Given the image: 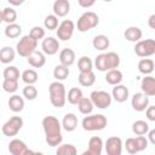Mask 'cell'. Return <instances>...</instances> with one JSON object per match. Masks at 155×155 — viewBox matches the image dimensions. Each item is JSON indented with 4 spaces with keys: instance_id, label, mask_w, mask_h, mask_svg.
Wrapping results in <instances>:
<instances>
[{
    "instance_id": "6da1fadb",
    "label": "cell",
    "mask_w": 155,
    "mask_h": 155,
    "mask_svg": "<svg viewBox=\"0 0 155 155\" xmlns=\"http://www.w3.org/2000/svg\"><path fill=\"white\" fill-rule=\"evenodd\" d=\"M42 128H44V132H45V139H46V143L54 148V147H58L59 144H62V140H63V136L61 133V130L63 128L62 127V124L59 122V120L52 115H48V116H45L42 119Z\"/></svg>"
},
{
    "instance_id": "7a4b0ae2",
    "label": "cell",
    "mask_w": 155,
    "mask_h": 155,
    "mask_svg": "<svg viewBox=\"0 0 155 155\" xmlns=\"http://www.w3.org/2000/svg\"><path fill=\"white\" fill-rule=\"evenodd\" d=\"M48 96H50V102L53 107L56 108H63L67 102V92L64 85L56 80L50 84L48 86Z\"/></svg>"
},
{
    "instance_id": "3957f363",
    "label": "cell",
    "mask_w": 155,
    "mask_h": 155,
    "mask_svg": "<svg viewBox=\"0 0 155 155\" xmlns=\"http://www.w3.org/2000/svg\"><path fill=\"white\" fill-rule=\"evenodd\" d=\"M108 124V120L104 115L102 114H92V115H87L82 119L81 121V126L85 131L92 132V131H101L103 128H105Z\"/></svg>"
},
{
    "instance_id": "277c9868",
    "label": "cell",
    "mask_w": 155,
    "mask_h": 155,
    "mask_svg": "<svg viewBox=\"0 0 155 155\" xmlns=\"http://www.w3.org/2000/svg\"><path fill=\"white\" fill-rule=\"evenodd\" d=\"M99 23V17L97 13L92 12V11H86L84 12L79 19H78V30L81 33H86L91 29H93L94 27H97Z\"/></svg>"
},
{
    "instance_id": "5b68a950",
    "label": "cell",
    "mask_w": 155,
    "mask_h": 155,
    "mask_svg": "<svg viewBox=\"0 0 155 155\" xmlns=\"http://www.w3.org/2000/svg\"><path fill=\"white\" fill-rule=\"evenodd\" d=\"M36 47H38V40L34 39L30 34L28 35H24L19 39V41L17 42V53L21 56V57H28L30 56L34 51H36Z\"/></svg>"
},
{
    "instance_id": "8992f818",
    "label": "cell",
    "mask_w": 155,
    "mask_h": 155,
    "mask_svg": "<svg viewBox=\"0 0 155 155\" xmlns=\"http://www.w3.org/2000/svg\"><path fill=\"white\" fill-rule=\"evenodd\" d=\"M148 138L144 136H137V137H131L127 138L125 142V148L128 154H137L148 148Z\"/></svg>"
},
{
    "instance_id": "52a82bcc",
    "label": "cell",
    "mask_w": 155,
    "mask_h": 155,
    "mask_svg": "<svg viewBox=\"0 0 155 155\" xmlns=\"http://www.w3.org/2000/svg\"><path fill=\"white\" fill-rule=\"evenodd\" d=\"M134 52L138 57H142V58H147L155 54V40L145 39V40L137 41L134 46Z\"/></svg>"
},
{
    "instance_id": "ba28073f",
    "label": "cell",
    "mask_w": 155,
    "mask_h": 155,
    "mask_svg": "<svg viewBox=\"0 0 155 155\" xmlns=\"http://www.w3.org/2000/svg\"><path fill=\"white\" fill-rule=\"evenodd\" d=\"M22 126H23V119L21 116H12L2 125L1 131L6 137H15L21 131Z\"/></svg>"
},
{
    "instance_id": "9c48e42d",
    "label": "cell",
    "mask_w": 155,
    "mask_h": 155,
    "mask_svg": "<svg viewBox=\"0 0 155 155\" xmlns=\"http://www.w3.org/2000/svg\"><path fill=\"white\" fill-rule=\"evenodd\" d=\"M90 98L93 102L94 107H97L99 109L109 108L111 104V101H113V96L109 94L107 91H92Z\"/></svg>"
},
{
    "instance_id": "30bf717a",
    "label": "cell",
    "mask_w": 155,
    "mask_h": 155,
    "mask_svg": "<svg viewBox=\"0 0 155 155\" xmlns=\"http://www.w3.org/2000/svg\"><path fill=\"white\" fill-rule=\"evenodd\" d=\"M74 29H75L74 22L70 19H64L62 23H59L57 28V38L62 41H68L71 39L74 34Z\"/></svg>"
},
{
    "instance_id": "8fae6325",
    "label": "cell",
    "mask_w": 155,
    "mask_h": 155,
    "mask_svg": "<svg viewBox=\"0 0 155 155\" xmlns=\"http://www.w3.org/2000/svg\"><path fill=\"white\" fill-rule=\"evenodd\" d=\"M122 140L120 137H109L104 144L105 151L108 155H121L122 153Z\"/></svg>"
},
{
    "instance_id": "7c38bea8",
    "label": "cell",
    "mask_w": 155,
    "mask_h": 155,
    "mask_svg": "<svg viewBox=\"0 0 155 155\" xmlns=\"http://www.w3.org/2000/svg\"><path fill=\"white\" fill-rule=\"evenodd\" d=\"M41 48L42 52L47 56H53L58 52L59 50V41L57 39H54L53 36H47L45 39H42L41 42Z\"/></svg>"
},
{
    "instance_id": "4fadbf2b",
    "label": "cell",
    "mask_w": 155,
    "mask_h": 155,
    "mask_svg": "<svg viewBox=\"0 0 155 155\" xmlns=\"http://www.w3.org/2000/svg\"><path fill=\"white\" fill-rule=\"evenodd\" d=\"M131 104L136 111H144L149 107V97L147 94H144L143 92L134 93L132 96Z\"/></svg>"
},
{
    "instance_id": "5bb4252c",
    "label": "cell",
    "mask_w": 155,
    "mask_h": 155,
    "mask_svg": "<svg viewBox=\"0 0 155 155\" xmlns=\"http://www.w3.org/2000/svg\"><path fill=\"white\" fill-rule=\"evenodd\" d=\"M8 151L12 155H27V154H31L33 151L30 149H28V147L25 145V143L21 139H12L8 143Z\"/></svg>"
},
{
    "instance_id": "9a60e30c",
    "label": "cell",
    "mask_w": 155,
    "mask_h": 155,
    "mask_svg": "<svg viewBox=\"0 0 155 155\" xmlns=\"http://www.w3.org/2000/svg\"><path fill=\"white\" fill-rule=\"evenodd\" d=\"M103 140L101 137H91L88 140V148L86 151H84V155H101L103 150Z\"/></svg>"
},
{
    "instance_id": "2e32d148",
    "label": "cell",
    "mask_w": 155,
    "mask_h": 155,
    "mask_svg": "<svg viewBox=\"0 0 155 155\" xmlns=\"http://www.w3.org/2000/svg\"><path fill=\"white\" fill-rule=\"evenodd\" d=\"M140 88L148 97L155 96V78L151 75H145L140 81Z\"/></svg>"
},
{
    "instance_id": "e0dca14e",
    "label": "cell",
    "mask_w": 155,
    "mask_h": 155,
    "mask_svg": "<svg viewBox=\"0 0 155 155\" xmlns=\"http://www.w3.org/2000/svg\"><path fill=\"white\" fill-rule=\"evenodd\" d=\"M111 96L113 98L119 102V103H124L128 99V96H130V92H128V88L125 86V85H115L113 87V91H111Z\"/></svg>"
},
{
    "instance_id": "ac0fdd59",
    "label": "cell",
    "mask_w": 155,
    "mask_h": 155,
    "mask_svg": "<svg viewBox=\"0 0 155 155\" xmlns=\"http://www.w3.org/2000/svg\"><path fill=\"white\" fill-rule=\"evenodd\" d=\"M70 11V2L68 0H56L53 2V13L57 17H65Z\"/></svg>"
},
{
    "instance_id": "d6986e66",
    "label": "cell",
    "mask_w": 155,
    "mask_h": 155,
    "mask_svg": "<svg viewBox=\"0 0 155 155\" xmlns=\"http://www.w3.org/2000/svg\"><path fill=\"white\" fill-rule=\"evenodd\" d=\"M27 61H28L29 65H31L33 68H42L46 63L45 53H42L40 51H34L30 56L27 57Z\"/></svg>"
},
{
    "instance_id": "ffe728a7",
    "label": "cell",
    "mask_w": 155,
    "mask_h": 155,
    "mask_svg": "<svg viewBox=\"0 0 155 155\" xmlns=\"http://www.w3.org/2000/svg\"><path fill=\"white\" fill-rule=\"evenodd\" d=\"M62 127L67 132H73L78 127V117H76V115L73 114V113L65 114L63 120H62Z\"/></svg>"
},
{
    "instance_id": "44dd1931",
    "label": "cell",
    "mask_w": 155,
    "mask_h": 155,
    "mask_svg": "<svg viewBox=\"0 0 155 155\" xmlns=\"http://www.w3.org/2000/svg\"><path fill=\"white\" fill-rule=\"evenodd\" d=\"M59 62L63 65L70 67L75 62V52L71 48H63L59 52Z\"/></svg>"
},
{
    "instance_id": "7402d4cb",
    "label": "cell",
    "mask_w": 155,
    "mask_h": 155,
    "mask_svg": "<svg viewBox=\"0 0 155 155\" xmlns=\"http://www.w3.org/2000/svg\"><path fill=\"white\" fill-rule=\"evenodd\" d=\"M142 35H143V33H142L140 28L134 27V25L128 27V28L125 30V33H124L125 39H126L127 41H130V42H137V41H139V40L142 39Z\"/></svg>"
},
{
    "instance_id": "603a6c76",
    "label": "cell",
    "mask_w": 155,
    "mask_h": 155,
    "mask_svg": "<svg viewBox=\"0 0 155 155\" xmlns=\"http://www.w3.org/2000/svg\"><path fill=\"white\" fill-rule=\"evenodd\" d=\"M78 80H79V84L81 86L90 87L96 82V75L92 70L91 71H80V74L78 76Z\"/></svg>"
},
{
    "instance_id": "cb8c5ba5",
    "label": "cell",
    "mask_w": 155,
    "mask_h": 155,
    "mask_svg": "<svg viewBox=\"0 0 155 155\" xmlns=\"http://www.w3.org/2000/svg\"><path fill=\"white\" fill-rule=\"evenodd\" d=\"M124 76H122V73L119 70V69H110L107 71L105 74V81L109 84V85H119L121 84Z\"/></svg>"
},
{
    "instance_id": "d4e9b609",
    "label": "cell",
    "mask_w": 155,
    "mask_h": 155,
    "mask_svg": "<svg viewBox=\"0 0 155 155\" xmlns=\"http://www.w3.org/2000/svg\"><path fill=\"white\" fill-rule=\"evenodd\" d=\"M110 45V41H109V38L107 35H103V34H99V35H96L94 39L92 40V46L98 50V51H104L109 47Z\"/></svg>"
},
{
    "instance_id": "484cf974",
    "label": "cell",
    "mask_w": 155,
    "mask_h": 155,
    "mask_svg": "<svg viewBox=\"0 0 155 155\" xmlns=\"http://www.w3.org/2000/svg\"><path fill=\"white\" fill-rule=\"evenodd\" d=\"M155 68V64H154V61L150 59V58H142L139 62H138V70L140 74H144V75H150L153 73Z\"/></svg>"
},
{
    "instance_id": "4316f807",
    "label": "cell",
    "mask_w": 155,
    "mask_h": 155,
    "mask_svg": "<svg viewBox=\"0 0 155 155\" xmlns=\"http://www.w3.org/2000/svg\"><path fill=\"white\" fill-rule=\"evenodd\" d=\"M8 107L13 113H19L24 108V99L18 94H13L8 99Z\"/></svg>"
},
{
    "instance_id": "83f0119b",
    "label": "cell",
    "mask_w": 155,
    "mask_h": 155,
    "mask_svg": "<svg viewBox=\"0 0 155 155\" xmlns=\"http://www.w3.org/2000/svg\"><path fill=\"white\" fill-rule=\"evenodd\" d=\"M76 105H78V108H79V111H80L81 114H84V115L91 114L92 110H93V108H94V104H93V102L91 101V98H86V97H82V98L79 101V103H78Z\"/></svg>"
},
{
    "instance_id": "f1b7e54d",
    "label": "cell",
    "mask_w": 155,
    "mask_h": 155,
    "mask_svg": "<svg viewBox=\"0 0 155 155\" xmlns=\"http://www.w3.org/2000/svg\"><path fill=\"white\" fill-rule=\"evenodd\" d=\"M15 56H16V52H15V50H13L12 47H10V46H5V47H2L1 51H0V61H1V63H4V64H8V63L13 62Z\"/></svg>"
},
{
    "instance_id": "f546056e",
    "label": "cell",
    "mask_w": 155,
    "mask_h": 155,
    "mask_svg": "<svg viewBox=\"0 0 155 155\" xmlns=\"http://www.w3.org/2000/svg\"><path fill=\"white\" fill-rule=\"evenodd\" d=\"M132 132L136 136H144L149 132V125L148 122L143 120H137L132 124Z\"/></svg>"
},
{
    "instance_id": "4dcf8cb0",
    "label": "cell",
    "mask_w": 155,
    "mask_h": 155,
    "mask_svg": "<svg viewBox=\"0 0 155 155\" xmlns=\"http://www.w3.org/2000/svg\"><path fill=\"white\" fill-rule=\"evenodd\" d=\"M70 71H69V67L63 65V64H58L54 67L53 69V78L58 81H63L69 76Z\"/></svg>"
},
{
    "instance_id": "1f68e13d",
    "label": "cell",
    "mask_w": 155,
    "mask_h": 155,
    "mask_svg": "<svg viewBox=\"0 0 155 155\" xmlns=\"http://www.w3.org/2000/svg\"><path fill=\"white\" fill-rule=\"evenodd\" d=\"M16 19H17V12L12 7H5L1 11V21L2 22L11 24V23H15Z\"/></svg>"
},
{
    "instance_id": "d6a6232c",
    "label": "cell",
    "mask_w": 155,
    "mask_h": 155,
    "mask_svg": "<svg viewBox=\"0 0 155 155\" xmlns=\"http://www.w3.org/2000/svg\"><path fill=\"white\" fill-rule=\"evenodd\" d=\"M84 97L82 94V91L79 88V87H71L69 91H68V96H67V101L68 103L75 105L79 103V101Z\"/></svg>"
},
{
    "instance_id": "836d02e7",
    "label": "cell",
    "mask_w": 155,
    "mask_h": 155,
    "mask_svg": "<svg viewBox=\"0 0 155 155\" xmlns=\"http://www.w3.org/2000/svg\"><path fill=\"white\" fill-rule=\"evenodd\" d=\"M22 34V27L17 23L7 24L5 28V35L10 39H16Z\"/></svg>"
},
{
    "instance_id": "e575fe53",
    "label": "cell",
    "mask_w": 155,
    "mask_h": 155,
    "mask_svg": "<svg viewBox=\"0 0 155 155\" xmlns=\"http://www.w3.org/2000/svg\"><path fill=\"white\" fill-rule=\"evenodd\" d=\"M38 78L39 75L34 69H27L22 73V80L27 85H34L38 81Z\"/></svg>"
},
{
    "instance_id": "d590c367",
    "label": "cell",
    "mask_w": 155,
    "mask_h": 155,
    "mask_svg": "<svg viewBox=\"0 0 155 155\" xmlns=\"http://www.w3.org/2000/svg\"><path fill=\"white\" fill-rule=\"evenodd\" d=\"M107 56V63H108V68L110 69H117L120 65V56L116 52H108L105 53Z\"/></svg>"
},
{
    "instance_id": "8d00e7d4",
    "label": "cell",
    "mask_w": 155,
    "mask_h": 155,
    "mask_svg": "<svg viewBox=\"0 0 155 155\" xmlns=\"http://www.w3.org/2000/svg\"><path fill=\"white\" fill-rule=\"evenodd\" d=\"M78 68H79L80 71H91L92 68H93V62L91 61L90 57L82 56L78 61Z\"/></svg>"
},
{
    "instance_id": "74e56055",
    "label": "cell",
    "mask_w": 155,
    "mask_h": 155,
    "mask_svg": "<svg viewBox=\"0 0 155 155\" xmlns=\"http://www.w3.org/2000/svg\"><path fill=\"white\" fill-rule=\"evenodd\" d=\"M78 153L76 148L73 145V144H59L57 150H56V154L57 155H75Z\"/></svg>"
},
{
    "instance_id": "f35d334b",
    "label": "cell",
    "mask_w": 155,
    "mask_h": 155,
    "mask_svg": "<svg viewBox=\"0 0 155 155\" xmlns=\"http://www.w3.org/2000/svg\"><path fill=\"white\" fill-rule=\"evenodd\" d=\"M94 65L97 68V70L99 71H108L109 68H108V63H107V56L105 53H101L96 57L94 59Z\"/></svg>"
},
{
    "instance_id": "ab89813d",
    "label": "cell",
    "mask_w": 155,
    "mask_h": 155,
    "mask_svg": "<svg viewBox=\"0 0 155 155\" xmlns=\"http://www.w3.org/2000/svg\"><path fill=\"white\" fill-rule=\"evenodd\" d=\"M58 17L56 15H48L44 19V27L48 30H54L58 28Z\"/></svg>"
},
{
    "instance_id": "60d3db41",
    "label": "cell",
    "mask_w": 155,
    "mask_h": 155,
    "mask_svg": "<svg viewBox=\"0 0 155 155\" xmlns=\"http://www.w3.org/2000/svg\"><path fill=\"white\" fill-rule=\"evenodd\" d=\"M4 79H12V80H18L19 79V70L15 65H8L7 68L4 69Z\"/></svg>"
},
{
    "instance_id": "b9f144b4",
    "label": "cell",
    "mask_w": 155,
    "mask_h": 155,
    "mask_svg": "<svg viewBox=\"0 0 155 155\" xmlns=\"http://www.w3.org/2000/svg\"><path fill=\"white\" fill-rule=\"evenodd\" d=\"M2 88L7 93H13L18 90V80L12 79H4L2 81Z\"/></svg>"
},
{
    "instance_id": "7bdbcfd3",
    "label": "cell",
    "mask_w": 155,
    "mask_h": 155,
    "mask_svg": "<svg viewBox=\"0 0 155 155\" xmlns=\"http://www.w3.org/2000/svg\"><path fill=\"white\" fill-rule=\"evenodd\" d=\"M22 93H23V97L28 101H34L38 97V90L34 85H27L25 87H23Z\"/></svg>"
},
{
    "instance_id": "ee69618b",
    "label": "cell",
    "mask_w": 155,
    "mask_h": 155,
    "mask_svg": "<svg viewBox=\"0 0 155 155\" xmlns=\"http://www.w3.org/2000/svg\"><path fill=\"white\" fill-rule=\"evenodd\" d=\"M29 34H30L34 39H36L38 41H39L40 39H45V29H44L42 27H40V25L33 27V28L30 29Z\"/></svg>"
},
{
    "instance_id": "f6af8a7d",
    "label": "cell",
    "mask_w": 155,
    "mask_h": 155,
    "mask_svg": "<svg viewBox=\"0 0 155 155\" xmlns=\"http://www.w3.org/2000/svg\"><path fill=\"white\" fill-rule=\"evenodd\" d=\"M145 115L149 121H155V105H150L145 109Z\"/></svg>"
},
{
    "instance_id": "bcb514c9",
    "label": "cell",
    "mask_w": 155,
    "mask_h": 155,
    "mask_svg": "<svg viewBox=\"0 0 155 155\" xmlns=\"http://www.w3.org/2000/svg\"><path fill=\"white\" fill-rule=\"evenodd\" d=\"M79 5L84 8H88V7H92L96 2V0H78Z\"/></svg>"
},
{
    "instance_id": "7dc6e473",
    "label": "cell",
    "mask_w": 155,
    "mask_h": 155,
    "mask_svg": "<svg viewBox=\"0 0 155 155\" xmlns=\"http://www.w3.org/2000/svg\"><path fill=\"white\" fill-rule=\"evenodd\" d=\"M148 140L153 145H155V128L154 130H149V132H148Z\"/></svg>"
},
{
    "instance_id": "c3c4849f",
    "label": "cell",
    "mask_w": 155,
    "mask_h": 155,
    "mask_svg": "<svg viewBox=\"0 0 155 155\" xmlns=\"http://www.w3.org/2000/svg\"><path fill=\"white\" fill-rule=\"evenodd\" d=\"M148 25H149L153 30H155V13L151 15V16L148 18Z\"/></svg>"
},
{
    "instance_id": "681fc988",
    "label": "cell",
    "mask_w": 155,
    "mask_h": 155,
    "mask_svg": "<svg viewBox=\"0 0 155 155\" xmlns=\"http://www.w3.org/2000/svg\"><path fill=\"white\" fill-rule=\"evenodd\" d=\"M12 6H19V5H22L25 0H7Z\"/></svg>"
},
{
    "instance_id": "f907efd6",
    "label": "cell",
    "mask_w": 155,
    "mask_h": 155,
    "mask_svg": "<svg viewBox=\"0 0 155 155\" xmlns=\"http://www.w3.org/2000/svg\"><path fill=\"white\" fill-rule=\"evenodd\" d=\"M103 1H105V2H110L111 0H103Z\"/></svg>"
}]
</instances>
